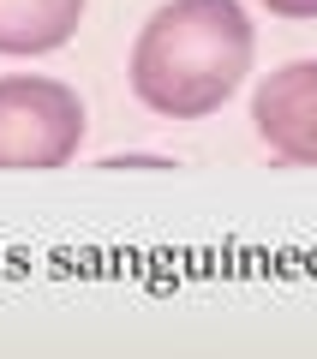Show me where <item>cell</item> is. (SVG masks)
<instances>
[{
    "mask_svg": "<svg viewBox=\"0 0 317 359\" xmlns=\"http://www.w3.org/2000/svg\"><path fill=\"white\" fill-rule=\"evenodd\" d=\"M84 144L78 90L42 72L0 78V174H48L66 168Z\"/></svg>",
    "mask_w": 317,
    "mask_h": 359,
    "instance_id": "obj_2",
    "label": "cell"
},
{
    "mask_svg": "<svg viewBox=\"0 0 317 359\" xmlns=\"http://www.w3.org/2000/svg\"><path fill=\"white\" fill-rule=\"evenodd\" d=\"M276 18H288V25H305V18H317V0H264Z\"/></svg>",
    "mask_w": 317,
    "mask_h": 359,
    "instance_id": "obj_5",
    "label": "cell"
},
{
    "mask_svg": "<svg viewBox=\"0 0 317 359\" xmlns=\"http://www.w3.org/2000/svg\"><path fill=\"white\" fill-rule=\"evenodd\" d=\"M257 30L240 0H162L132 42V96L162 120H203L245 84Z\"/></svg>",
    "mask_w": 317,
    "mask_h": 359,
    "instance_id": "obj_1",
    "label": "cell"
},
{
    "mask_svg": "<svg viewBox=\"0 0 317 359\" xmlns=\"http://www.w3.org/2000/svg\"><path fill=\"white\" fill-rule=\"evenodd\" d=\"M90 0H0V54H54L78 36Z\"/></svg>",
    "mask_w": 317,
    "mask_h": 359,
    "instance_id": "obj_4",
    "label": "cell"
},
{
    "mask_svg": "<svg viewBox=\"0 0 317 359\" xmlns=\"http://www.w3.org/2000/svg\"><path fill=\"white\" fill-rule=\"evenodd\" d=\"M252 126L269 156L317 168V60H288L252 90Z\"/></svg>",
    "mask_w": 317,
    "mask_h": 359,
    "instance_id": "obj_3",
    "label": "cell"
}]
</instances>
